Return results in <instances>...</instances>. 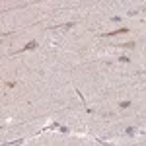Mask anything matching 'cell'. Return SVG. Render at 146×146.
Wrapping results in <instances>:
<instances>
[{
  "label": "cell",
  "mask_w": 146,
  "mask_h": 146,
  "mask_svg": "<svg viewBox=\"0 0 146 146\" xmlns=\"http://www.w3.org/2000/svg\"><path fill=\"white\" fill-rule=\"evenodd\" d=\"M33 49H37V41H35V39H33V41H29V43L23 47L20 53H25V51H33Z\"/></svg>",
  "instance_id": "obj_2"
},
{
  "label": "cell",
  "mask_w": 146,
  "mask_h": 146,
  "mask_svg": "<svg viewBox=\"0 0 146 146\" xmlns=\"http://www.w3.org/2000/svg\"><path fill=\"white\" fill-rule=\"evenodd\" d=\"M119 33H129V27H121V29H117V31H111V33H103L101 37H115V35Z\"/></svg>",
  "instance_id": "obj_1"
},
{
  "label": "cell",
  "mask_w": 146,
  "mask_h": 146,
  "mask_svg": "<svg viewBox=\"0 0 146 146\" xmlns=\"http://www.w3.org/2000/svg\"><path fill=\"white\" fill-rule=\"evenodd\" d=\"M129 105H131V101H121V103H119V107H123V109H127Z\"/></svg>",
  "instance_id": "obj_4"
},
{
  "label": "cell",
  "mask_w": 146,
  "mask_h": 146,
  "mask_svg": "<svg viewBox=\"0 0 146 146\" xmlns=\"http://www.w3.org/2000/svg\"><path fill=\"white\" fill-rule=\"evenodd\" d=\"M123 49H135V43H133V41H129V43H123Z\"/></svg>",
  "instance_id": "obj_3"
}]
</instances>
